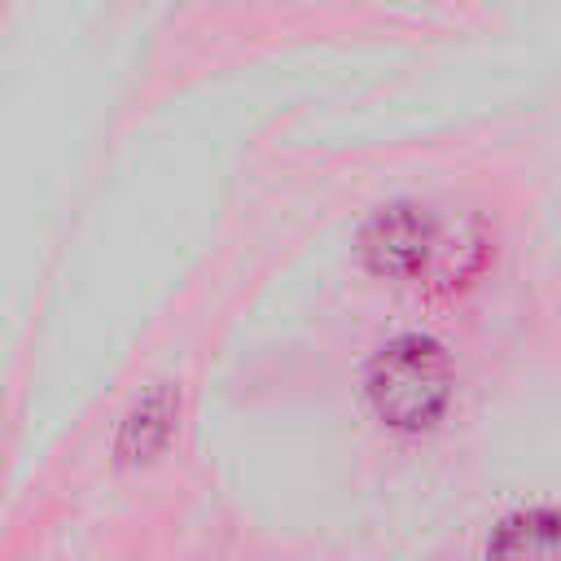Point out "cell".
Returning a JSON list of instances; mask_svg holds the SVG:
<instances>
[{
    "label": "cell",
    "mask_w": 561,
    "mask_h": 561,
    "mask_svg": "<svg viewBox=\"0 0 561 561\" xmlns=\"http://www.w3.org/2000/svg\"><path fill=\"white\" fill-rule=\"evenodd\" d=\"M451 390V364L438 342L430 337H394L368 364V399L373 412L399 430L430 425Z\"/></svg>",
    "instance_id": "cell-1"
},
{
    "label": "cell",
    "mask_w": 561,
    "mask_h": 561,
    "mask_svg": "<svg viewBox=\"0 0 561 561\" xmlns=\"http://www.w3.org/2000/svg\"><path fill=\"white\" fill-rule=\"evenodd\" d=\"M434 250V224L416 206H386L364 228V259L381 276H412Z\"/></svg>",
    "instance_id": "cell-2"
},
{
    "label": "cell",
    "mask_w": 561,
    "mask_h": 561,
    "mask_svg": "<svg viewBox=\"0 0 561 561\" xmlns=\"http://www.w3.org/2000/svg\"><path fill=\"white\" fill-rule=\"evenodd\" d=\"M491 561H557V517H552V508L508 517L491 539Z\"/></svg>",
    "instance_id": "cell-3"
}]
</instances>
